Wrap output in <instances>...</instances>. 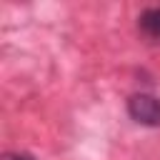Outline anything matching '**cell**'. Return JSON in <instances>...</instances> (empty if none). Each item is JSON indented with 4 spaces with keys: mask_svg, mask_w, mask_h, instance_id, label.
Wrapping results in <instances>:
<instances>
[{
    "mask_svg": "<svg viewBox=\"0 0 160 160\" xmlns=\"http://www.w3.org/2000/svg\"><path fill=\"white\" fill-rule=\"evenodd\" d=\"M128 115L145 128H160V98L150 92H135L128 98Z\"/></svg>",
    "mask_w": 160,
    "mask_h": 160,
    "instance_id": "1",
    "label": "cell"
},
{
    "mask_svg": "<svg viewBox=\"0 0 160 160\" xmlns=\"http://www.w3.org/2000/svg\"><path fill=\"white\" fill-rule=\"evenodd\" d=\"M138 32L150 45H160V5H150L138 15Z\"/></svg>",
    "mask_w": 160,
    "mask_h": 160,
    "instance_id": "2",
    "label": "cell"
},
{
    "mask_svg": "<svg viewBox=\"0 0 160 160\" xmlns=\"http://www.w3.org/2000/svg\"><path fill=\"white\" fill-rule=\"evenodd\" d=\"M2 160H35V155L22 152V150H10V152H5V155H2Z\"/></svg>",
    "mask_w": 160,
    "mask_h": 160,
    "instance_id": "3",
    "label": "cell"
}]
</instances>
